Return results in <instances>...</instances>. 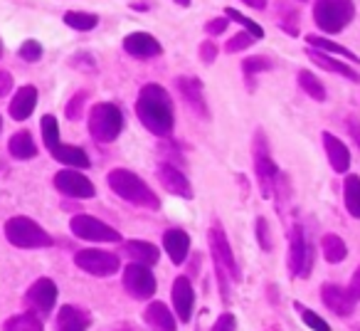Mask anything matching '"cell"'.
Listing matches in <instances>:
<instances>
[{
    "label": "cell",
    "instance_id": "1",
    "mask_svg": "<svg viewBox=\"0 0 360 331\" xmlns=\"http://www.w3.org/2000/svg\"><path fill=\"white\" fill-rule=\"evenodd\" d=\"M136 114L141 124L155 136H168L175 124L173 99L160 85H146L136 99Z\"/></svg>",
    "mask_w": 360,
    "mask_h": 331
},
{
    "label": "cell",
    "instance_id": "2",
    "mask_svg": "<svg viewBox=\"0 0 360 331\" xmlns=\"http://www.w3.org/2000/svg\"><path fill=\"white\" fill-rule=\"evenodd\" d=\"M109 188L121 196L124 201L134 203V206H141V208H148V211H158L160 208V201L134 171H126V168H114L109 173Z\"/></svg>",
    "mask_w": 360,
    "mask_h": 331
},
{
    "label": "cell",
    "instance_id": "3",
    "mask_svg": "<svg viewBox=\"0 0 360 331\" xmlns=\"http://www.w3.org/2000/svg\"><path fill=\"white\" fill-rule=\"evenodd\" d=\"M355 18L353 0H316L314 6V20L328 35L340 32L350 20Z\"/></svg>",
    "mask_w": 360,
    "mask_h": 331
},
{
    "label": "cell",
    "instance_id": "4",
    "mask_svg": "<svg viewBox=\"0 0 360 331\" xmlns=\"http://www.w3.org/2000/svg\"><path fill=\"white\" fill-rule=\"evenodd\" d=\"M6 237L11 245L22 247V250H37V247H50L52 237L47 230H42L32 218L15 216L6 223Z\"/></svg>",
    "mask_w": 360,
    "mask_h": 331
},
{
    "label": "cell",
    "instance_id": "5",
    "mask_svg": "<svg viewBox=\"0 0 360 331\" xmlns=\"http://www.w3.org/2000/svg\"><path fill=\"white\" fill-rule=\"evenodd\" d=\"M121 129H124V114L116 104L111 101H101L89 111V134L101 144H111L119 139Z\"/></svg>",
    "mask_w": 360,
    "mask_h": 331
},
{
    "label": "cell",
    "instance_id": "6",
    "mask_svg": "<svg viewBox=\"0 0 360 331\" xmlns=\"http://www.w3.org/2000/svg\"><path fill=\"white\" fill-rule=\"evenodd\" d=\"M207 237H210V250H212V257H215L217 275H220L222 294H227V280H240V267H237L232 247H230V242H227L220 225L210 227V235Z\"/></svg>",
    "mask_w": 360,
    "mask_h": 331
},
{
    "label": "cell",
    "instance_id": "7",
    "mask_svg": "<svg viewBox=\"0 0 360 331\" xmlns=\"http://www.w3.org/2000/svg\"><path fill=\"white\" fill-rule=\"evenodd\" d=\"M314 270V247L306 240L304 227L294 225L289 232V272L291 277H309Z\"/></svg>",
    "mask_w": 360,
    "mask_h": 331
},
{
    "label": "cell",
    "instance_id": "8",
    "mask_svg": "<svg viewBox=\"0 0 360 331\" xmlns=\"http://www.w3.org/2000/svg\"><path fill=\"white\" fill-rule=\"evenodd\" d=\"M255 168H257V176H259V186L264 198H269L274 193V186L279 181V168H276L274 158H271V151L264 141V134L257 131V139H255Z\"/></svg>",
    "mask_w": 360,
    "mask_h": 331
},
{
    "label": "cell",
    "instance_id": "9",
    "mask_svg": "<svg viewBox=\"0 0 360 331\" xmlns=\"http://www.w3.org/2000/svg\"><path fill=\"white\" fill-rule=\"evenodd\" d=\"M75 265L82 272L94 277H111L119 272L121 260L114 252H104V250H82L75 255Z\"/></svg>",
    "mask_w": 360,
    "mask_h": 331
},
{
    "label": "cell",
    "instance_id": "10",
    "mask_svg": "<svg viewBox=\"0 0 360 331\" xmlns=\"http://www.w3.org/2000/svg\"><path fill=\"white\" fill-rule=\"evenodd\" d=\"M70 227L77 237L89 240V242H119L121 240L119 230H114L111 225H106V223L96 220V218H91V216H75Z\"/></svg>",
    "mask_w": 360,
    "mask_h": 331
},
{
    "label": "cell",
    "instance_id": "11",
    "mask_svg": "<svg viewBox=\"0 0 360 331\" xmlns=\"http://www.w3.org/2000/svg\"><path fill=\"white\" fill-rule=\"evenodd\" d=\"M124 287L134 299H150L155 294V277L150 267L131 262L124 270Z\"/></svg>",
    "mask_w": 360,
    "mask_h": 331
},
{
    "label": "cell",
    "instance_id": "12",
    "mask_svg": "<svg viewBox=\"0 0 360 331\" xmlns=\"http://www.w3.org/2000/svg\"><path fill=\"white\" fill-rule=\"evenodd\" d=\"M55 188L67 198H77V201H86V198H94V183L89 178H84L75 168H62L55 176Z\"/></svg>",
    "mask_w": 360,
    "mask_h": 331
},
{
    "label": "cell",
    "instance_id": "13",
    "mask_svg": "<svg viewBox=\"0 0 360 331\" xmlns=\"http://www.w3.org/2000/svg\"><path fill=\"white\" fill-rule=\"evenodd\" d=\"M25 301L32 309V314H37V316L50 314L57 301V285L52 280H47V277H42V280H37L35 285L27 289Z\"/></svg>",
    "mask_w": 360,
    "mask_h": 331
},
{
    "label": "cell",
    "instance_id": "14",
    "mask_svg": "<svg viewBox=\"0 0 360 331\" xmlns=\"http://www.w3.org/2000/svg\"><path fill=\"white\" fill-rule=\"evenodd\" d=\"M321 301L326 309H330L335 316H350L355 311V296L350 294V289L338 285H323L321 287Z\"/></svg>",
    "mask_w": 360,
    "mask_h": 331
},
{
    "label": "cell",
    "instance_id": "15",
    "mask_svg": "<svg viewBox=\"0 0 360 331\" xmlns=\"http://www.w3.org/2000/svg\"><path fill=\"white\" fill-rule=\"evenodd\" d=\"M173 306H175V316H178L183 324H188V321L193 319L195 289H193L188 277H178V280L173 282Z\"/></svg>",
    "mask_w": 360,
    "mask_h": 331
},
{
    "label": "cell",
    "instance_id": "16",
    "mask_svg": "<svg viewBox=\"0 0 360 331\" xmlns=\"http://www.w3.org/2000/svg\"><path fill=\"white\" fill-rule=\"evenodd\" d=\"M158 181H160V186H163L168 193H173V196L186 198V201H191V198H193V186H191V181H188L186 173L178 171L175 166L160 163V166H158Z\"/></svg>",
    "mask_w": 360,
    "mask_h": 331
},
{
    "label": "cell",
    "instance_id": "17",
    "mask_svg": "<svg viewBox=\"0 0 360 331\" xmlns=\"http://www.w3.org/2000/svg\"><path fill=\"white\" fill-rule=\"evenodd\" d=\"M124 50L134 57L148 60V57H158L160 52H163V47H160V42L155 40L153 35H148V32H131L124 40Z\"/></svg>",
    "mask_w": 360,
    "mask_h": 331
},
{
    "label": "cell",
    "instance_id": "18",
    "mask_svg": "<svg viewBox=\"0 0 360 331\" xmlns=\"http://www.w3.org/2000/svg\"><path fill=\"white\" fill-rule=\"evenodd\" d=\"M321 139H323V149H326V156H328V163L333 166L335 173H345L350 168V151L348 146L343 144V141L338 139V136L328 134V131H323L321 134Z\"/></svg>",
    "mask_w": 360,
    "mask_h": 331
},
{
    "label": "cell",
    "instance_id": "19",
    "mask_svg": "<svg viewBox=\"0 0 360 331\" xmlns=\"http://www.w3.org/2000/svg\"><path fill=\"white\" fill-rule=\"evenodd\" d=\"M163 247H165V252H168L170 260H173V265H183L188 252H191V237H188L186 230L173 227V230H165Z\"/></svg>",
    "mask_w": 360,
    "mask_h": 331
},
{
    "label": "cell",
    "instance_id": "20",
    "mask_svg": "<svg viewBox=\"0 0 360 331\" xmlns=\"http://www.w3.org/2000/svg\"><path fill=\"white\" fill-rule=\"evenodd\" d=\"M121 252L126 257H131L134 262L139 265H146V267H153L155 262L160 260V250L150 242H143V240H131V242H124L121 245Z\"/></svg>",
    "mask_w": 360,
    "mask_h": 331
},
{
    "label": "cell",
    "instance_id": "21",
    "mask_svg": "<svg viewBox=\"0 0 360 331\" xmlns=\"http://www.w3.org/2000/svg\"><path fill=\"white\" fill-rule=\"evenodd\" d=\"M50 154H52V158L60 161L62 166H70V168H89L91 166L86 151L79 149V146H67L60 141L55 149H50Z\"/></svg>",
    "mask_w": 360,
    "mask_h": 331
},
{
    "label": "cell",
    "instance_id": "22",
    "mask_svg": "<svg viewBox=\"0 0 360 331\" xmlns=\"http://www.w3.org/2000/svg\"><path fill=\"white\" fill-rule=\"evenodd\" d=\"M309 60L314 62V65L323 67V70L335 72V75H340V77H348L350 82H355V85H360V72H358V70H353V67H348V65H345V62L333 60V57L326 55V52H319V50H314V47H311V50H309Z\"/></svg>",
    "mask_w": 360,
    "mask_h": 331
},
{
    "label": "cell",
    "instance_id": "23",
    "mask_svg": "<svg viewBox=\"0 0 360 331\" xmlns=\"http://www.w3.org/2000/svg\"><path fill=\"white\" fill-rule=\"evenodd\" d=\"M146 324L153 331H175V316L170 314V309L163 304V301H150L148 309H146Z\"/></svg>",
    "mask_w": 360,
    "mask_h": 331
},
{
    "label": "cell",
    "instance_id": "24",
    "mask_svg": "<svg viewBox=\"0 0 360 331\" xmlns=\"http://www.w3.org/2000/svg\"><path fill=\"white\" fill-rule=\"evenodd\" d=\"M35 106H37V89L35 87H22V89H18V94L11 101V116L15 121H22L35 111Z\"/></svg>",
    "mask_w": 360,
    "mask_h": 331
},
{
    "label": "cell",
    "instance_id": "25",
    "mask_svg": "<svg viewBox=\"0 0 360 331\" xmlns=\"http://www.w3.org/2000/svg\"><path fill=\"white\" fill-rule=\"evenodd\" d=\"M178 89L180 94L186 96L188 104L195 111H200L202 116H207V106H205V96H202V85L195 77H178Z\"/></svg>",
    "mask_w": 360,
    "mask_h": 331
},
{
    "label": "cell",
    "instance_id": "26",
    "mask_svg": "<svg viewBox=\"0 0 360 331\" xmlns=\"http://www.w3.org/2000/svg\"><path fill=\"white\" fill-rule=\"evenodd\" d=\"M89 329V316L79 311L77 306H62L60 319H57V331H86Z\"/></svg>",
    "mask_w": 360,
    "mask_h": 331
},
{
    "label": "cell",
    "instance_id": "27",
    "mask_svg": "<svg viewBox=\"0 0 360 331\" xmlns=\"http://www.w3.org/2000/svg\"><path fill=\"white\" fill-rule=\"evenodd\" d=\"M8 151L20 161L35 158L37 156V146H35V141H32L30 131H18V134H13L11 144H8Z\"/></svg>",
    "mask_w": 360,
    "mask_h": 331
},
{
    "label": "cell",
    "instance_id": "28",
    "mask_svg": "<svg viewBox=\"0 0 360 331\" xmlns=\"http://www.w3.org/2000/svg\"><path fill=\"white\" fill-rule=\"evenodd\" d=\"M321 247H323L326 262H330V265H338V262H343L345 255H348V247H345L343 237L335 235V232H328V235H323V242H321Z\"/></svg>",
    "mask_w": 360,
    "mask_h": 331
},
{
    "label": "cell",
    "instance_id": "29",
    "mask_svg": "<svg viewBox=\"0 0 360 331\" xmlns=\"http://www.w3.org/2000/svg\"><path fill=\"white\" fill-rule=\"evenodd\" d=\"M306 40H309V47H314V50H319V52H326V55L345 57V60H350V62H360V57L355 55V52H350L348 47L335 45V42L326 40V37H321V35H309Z\"/></svg>",
    "mask_w": 360,
    "mask_h": 331
},
{
    "label": "cell",
    "instance_id": "30",
    "mask_svg": "<svg viewBox=\"0 0 360 331\" xmlns=\"http://www.w3.org/2000/svg\"><path fill=\"white\" fill-rule=\"evenodd\" d=\"M343 203L353 218H360V176H348L343 181Z\"/></svg>",
    "mask_w": 360,
    "mask_h": 331
},
{
    "label": "cell",
    "instance_id": "31",
    "mask_svg": "<svg viewBox=\"0 0 360 331\" xmlns=\"http://www.w3.org/2000/svg\"><path fill=\"white\" fill-rule=\"evenodd\" d=\"M42 319L32 311H25V314H15L6 321V331H42Z\"/></svg>",
    "mask_w": 360,
    "mask_h": 331
},
{
    "label": "cell",
    "instance_id": "32",
    "mask_svg": "<svg viewBox=\"0 0 360 331\" xmlns=\"http://www.w3.org/2000/svg\"><path fill=\"white\" fill-rule=\"evenodd\" d=\"M299 85H301V89H304L306 94L311 96V99L326 101V87H323V82H321L316 75H311L309 70H301L299 72Z\"/></svg>",
    "mask_w": 360,
    "mask_h": 331
},
{
    "label": "cell",
    "instance_id": "33",
    "mask_svg": "<svg viewBox=\"0 0 360 331\" xmlns=\"http://www.w3.org/2000/svg\"><path fill=\"white\" fill-rule=\"evenodd\" d=\"M65 23L70 27H75V30H94L96 25H99V18L94 15V13H77V11H70L65 13Z\"/></svg>",
    "mask_w": 360,
    "mask_h": 331
},
{
    "label": "cell",
    "instance_id": "34",
    "mask_svg": "<svg viewBox=\"0 0 360 331\" xmlns=\"http://www.w3.org/2000/svg\"><path fill=\"white\" fill-rule=\"evenodd\" d=\"M40 129H42V141H45L47 149H55L60 144V126H57V119L52 114H45L40 121Z\"/></svg>",
    "mask_w": 360,
    "mask_h": 331
},
{
    "label": "cell",
    "instance_id": "35",
    "mask_svg": "<svg viewBox=\"0 0 360 331\" xmlns=\"http://www.w3.org/2000/svg\"><path fill=\"white\" fill-rule=\"evenodd\" d=\"M225 18H227V20L240 23V25L245 27V30L250 32V35L255 37V40H262V37H264V30H262V27L257 25L255 20H250V18H245V15H242V13H237L235 8H227V11H225Z\"/></svg>",
    "mask_w": 360,
    "mask_h": 331
},
{
    "label": "cell",
    "instance_id": "36",
    "mask_svg": "<svg viewBox=\"0 0 360 331\" xmlns=\"http://www.w3.org/2000/svg\"><path fill=\"white\" fill-rule=\"evenodd\" d=\"M296 309L301 311V319H304V324L309 326V329H314V331H333L330 329V324L323 319V316H319L316 311H311V309H304L301 304H296Z\"/></svg>",
    "mask_w": 360,
    "mask_h": 331
},
{
    "label": "cell",
    "instance_id": "37",
    "mask_svg": "<svg viewBox=\"0 0 360 331\" xmlns=\"http://www.w3.org/2000/svg\"><path fill=\"white\" fill-rule=\"evenodd\" d=\"M242 70H245V75L247 77H252V75H257V72H266V70H271V60H266V57H250V60H245L242 62Z\"/></svg>",
    "mask_w": 360,
    "mask_h": 331
},
{
    "label": "cell",
    "instance_id": "38",
    "mask_svg": "<svg viewBox=\"0 0 360 331\" xmlns=\"http://www.w3.org/2000/svg\"><path fill=\"white\" fill-rule=\"evenodd\" d=\"M18 55L25 62H37L42 57V45L37 40H25L20 45V50H18Z\"/></svg>",
    "mask_w": 360,
    "mask_h": 331
},
{
    "label": "cell",
    "instance_id": "39",
    "mask_svg": "<svg viewBox=\"0 0 360 331\" xmlns=\"http://www.w3.org/2000/svg\"><path fill=\"white\" fill-rule=\"evenodd\" d=\"M250 45H255V37L250 35V32H237L232 40H227V52H242L247 50Z\"/></svg>",
    "mask_w": 360,
    "mask_h": 331
},
{
    "label": "cell",
    "instance_id": "40",
    "mask_svg": "<svg viewBox=\"0 0 360 331\" xmlns=\"http://www.w3.org/2000/svg\"><path fill=\"white\" fill-rule=\"evenodd\" d=\"M257 240H259L262 250H271V240H269V225H266V218H257Z\"/></svg>",
    "mask_w": 360,
    "mask_h": 331
},
{
    "label": "cell",
    "instance_id": "41",
    "mask_svg": "<svg viewBox=\"0 0 360 331\" xmlns=\"http://www.w3.org/2000/svg\"><path fill=\"white\" fill-rule=\"evenodd\" d=\"M212 331H237V316L232 314V311H225V314H220V319L215 321Z\"/></svg>",
    "mask_w": 360,
    "mask_h": 331
},
{
    "label": "cell",
    "instance_id": "42",
    "mask_svg": "<svg viewBox=\"0 0 360 331\" xmlns=\"http://www.w3.org/2000/svg\"><path fill=\"white\" fill-rule=\"evenodd\" d=\"M227 25H230V20L227 18H215V20H210L205 25L207 35H222V32L227 30Z\"/></svg>",
    "mask_w": 360,
    "mask_h": 331
},
{
    "label": "cell",
    "instance_id": "43",
    "mask_svg": "<svg viewBox=\"0 0 360 331\" xmlns=\"http://www.w3.org/2000/svg\"><path fill=\"white\" fill-rule=\"evenodd\" d=\"M215 57H217L215 42H205V45L200 47V60L205 62V65H210V62H215Z\"/></svg>",
    "mask_w": 360,
    "mask_h": 331
},
{
    "label": "cell",
    "instance_id": "44",
    "mask_svg": "<svg viewBox=\"0 0 360 331\" xmlns=\"http://www.w3.org/2000/svg\"><path fill=\"white\" fill-rule=\"evenodd\" d=\"M79 106H84V94H75L72 104L67 106V116L70 119H79Z\"/></svg>",
    "mask_w": 360,
    "mask_h": 331
},
{
    "label": "cell",
    "instance_id": "45",
    "mask_svg": "<svg viewBox=\"0 0 360 331\" xmlns=\"http://www.w3.org/2000/svg\"><path fill=\"white\" fill-rule=\"evenodd\" d=\"M345 126H348V134L355 139V144L360 146V119L358 116H350V119L345 121Z\"/></svg>",
    "mask_w": 360,
    "mask_h": 331
},
{
    "label": "cell",
    "instance_id": "46",
    "mask_svg": "<svg viewBox=\"0 0 360 331\" xmlns=\"http://www.w3.org/2000/svg\"><path fill=\"white\" fill-rule=\"evenodd\" d=\"M11 87H13L11 72H3V70H0V96L8 94V92H11Z\"/></svg>",
    "mask_w": 360,
    "mask_h": 331
},
{
    "label": "cell",
    "instance_id": "47",
    "mask_svg": "<svg viewBox=\"0 0 360 331\" xmlns=\"http://www.w3.org/2000/svg\"><path fill=\"white\" fill-rule=\"evenodd\" d=\"M350 294L355 296V301H360V267L353 272V280H350Z\"/></svg>",
    "mask_w": 360,
    "mask_h": 331
},
{
    "label": "cell",
    "instance_id": "48",
    "mask_svg": "<svg viewBox=\"0 0 360 331\" xmlns=\"http://www.w3.org/2000/svg\"><path fill=\"white\" fill-rule=\"evenodd\" d=\"M242 3L250 8H257V11H264L266 8V0H242Z\"/></svg>",
    "mask_w": 360,
    "mask_h": 331
},
{
    "label": "cell",
    "instance_id": "49",
    "mask_svg": "<svg viewBox=\"0 0 360 331\" xmlns=\"http://www.w3.org/2000/svg\"><path fill=\"white\" fill-rule=\"evenodd\" d=\"M175 3H178V6H183V8L191 6V0H175Z\"/></svg>",
    "mask_w": 360,
    "mask_h": 331
},
{
    "label": "cell",
    "instance_id": "50",
    "mask_svg": "<svg viewBox=\"0 0 360 331\" xmlns=\"http://www.w3.org/2000/svg\"><path fill=\"white\" fill-rule=\"evenodd\" d=\"M0 129H3V119H0Z\"/></svg>",
    "mask_w": 360,
    "mask_h": 331
},
{
    "label": "cell",
    "instance_id": "51",
    "mask_svg": "<svg viewBox=\"0 0 360 331\" xmlns=\"http://www.w3.org/2000/svg\"><path fill=\"white\" fill-rule=\"evenodd\" d=\"M0 52H3V45H0Z\"/></svg>",
    "mask_w": 360,
    "mask_h": 331
}]
</instances>
